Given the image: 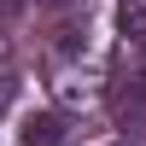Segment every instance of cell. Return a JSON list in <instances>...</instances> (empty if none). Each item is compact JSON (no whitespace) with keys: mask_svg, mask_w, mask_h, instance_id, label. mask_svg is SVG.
<instances>
[{"mask_svg":"<svg viewBox=\"0 0 146 146\" xmlns=\"http://www.w3.org/2000/svg\"><path fill=\"white\" fill-rule=\"evenodd\" d=\"M117 23L129 41H146V0H117Z\"/></svg>","mask_w":146,"mask_h":146,"instance_id":"3","label":"cell"},{"mask_svg":"<svg viewBox=\"0 0 146 146\" xmlns=\"http://www.w3.org/2000/svg\"><path fill=\"white\" fill-rule=\"evenodd\" d=\"M47 6H64V0H47Z\"/></svg>","mask_w":146,"mask_h":146,"instance_id":"4","label":"cell"},{"mask_svg":"<svg viewBox=\"0 0 146 146\" xmlns=\"http://www.w3.org/2000/svg\"><path fill=\"white\" fill-rule=\"evenodd\" d=\"M18 146H70V123H64V111H35V117H23Z\"/></svg>","mask_w":146,"mask_h":146,"instance_id":"2","label":"cell"},{"mask_svg":"<svg viewBox=\"0 0 146 146\" xmlns=\"http://www.w3.org/2000/svg\"><path fill=\"white\" fill-rule=\"evenodd\" d=\"M117 146H129V140H117Z\"/></svg>","mask_w":146,"mask_h":146,"instance_id":"5","label":"cell"},{"mask_svg":"<svg viewBox=\"0 0 146 146\" xmlns=\"http://www.w3.org/2000/svg\"><path fill=\"white\" fill-rule=\"evenodd\" d=\"M47 94L58 100V111H94V105L105 100V64L88 47L70 41L64 53L47 58Z\"/></svg>","mask_w":146,"mask_h":146,"instance_id":"1","label":"cell"}]
</instances>
